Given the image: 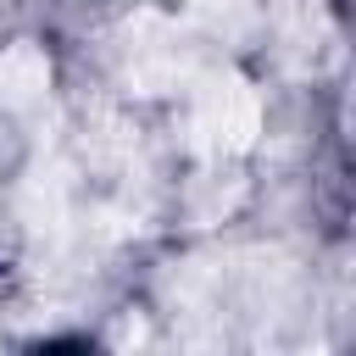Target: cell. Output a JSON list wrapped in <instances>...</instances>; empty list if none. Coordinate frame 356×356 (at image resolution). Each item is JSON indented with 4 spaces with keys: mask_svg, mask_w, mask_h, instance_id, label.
Masks as SVG:
<instances>
[{
    "mask_svg": "<svg viewBox=\"0 0 356 356\" xmlns=\"http://www.w3.org/2000/svg\"><path fill=\"white\" fill-rule=\"evenodd\" d=\"M256 122H261L256 95H250V89H239V83L211 89V95H206V106H200V117H195V128H200L211 145H228V150L250 145V139H256Z\"/></svg>",
    "mask_w": 356,
    "mask_h": 356,
    "instance_id": "6da1fadb",
    "label": "cell"
},
{
    "mask_svg": "<svg viewBox=\"0 0 356 356\" xmlns=\"http://www.w3.org/2000/svg\"><path fill=\"white\" fill-rule=\"evenodd\" d=\"M44 78H50V67H44V56L33 44H17V50L0 56V100H11V106L33 100L44 89Z\"/></svg>",
    "mask_w": 356,
    "mask_h": 356,
    "instance_id": "7a4b0ae2",
    "label": "cell"
}]
</instances>
